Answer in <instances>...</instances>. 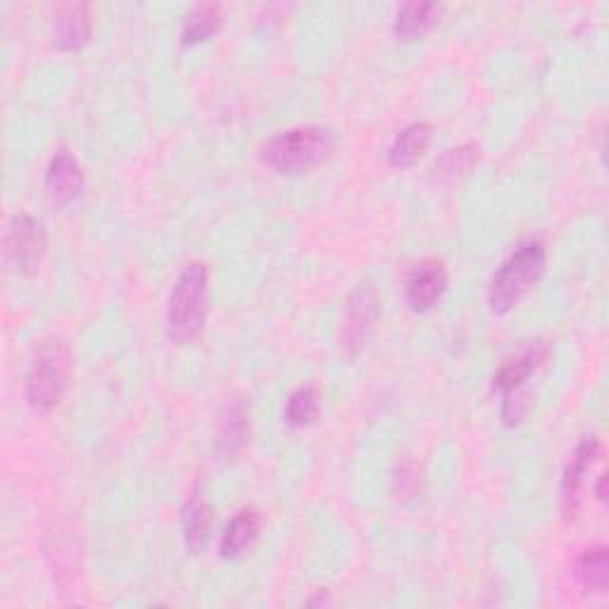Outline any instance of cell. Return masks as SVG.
Here are the masks:
<instances>
[{"mask_svg": "<svg viewBox=\"0 0 609 609\" xmlns=\"http://www.w3.org/2000/svg\"><path fill=\"white\" fill-rule=\"evenodd\" d=\"M319 417V393L315 386H301L288 398L286 421L291 427H309Z\"/></svg>", "mask_w": 609, "mask_h": 609, "instance_id": "19", "label": "cell"}, {"mask_svg": "<svg viewBox=\"0 0 609 609\" xmlns=\"http://www.w3.org/2000/svg\"><path fill=\"white\" fill-rule=\"evenodd\" d=\"M260 524H262V519L255 510H241L224 531L222 543H220V555L224 559L241 557L250 548V545L255 543V538L260 534Z\"/></svg>", "mask_w": 609, "mask_h": 609, "instance_id": "14", "label": "cell"}, {"mask_svg": "<svg viewBox=\"0 0 609 609\" xmlns=\"http://www.w3.org/2000/svg\"><path fill=\"white\" fill-rule=\"evenodd\" d=\"M443 8L439 3H405L396 14V36L402 41H414L439 22Z\"/></svg>", "mask_w": 609, "mask_h": 609, "instance_id": "15", "label": "cell"}, {"mask_svg": "<svg viewBox=\"0 0 609 609\" xmlns=\"http://www.w3.org/2000/svg\"><path fill=\"white\" fill-rule=\"evenodd\" d=\"M45 245H49V239H45V229L39 220L29 214H18L12 217L8 231H6V260L14 272L27 274L34 267H39V262L43 260Z\"/></svg>", "mask_w": 609, "mask_h": 609, "instance_id": "5", "label": "cell"}, {"mask_svg": "<svg viewBox=\"0 0 609 609\" xmlns=\"http://www.w3.org/2000/svg\"><path fill=\"white\" fill-rule=\"evenodd\" d=\"M545 355H548V346H545L543 340H531L528 346H524L517 355L507 357L503 367H500L493 377V386L497 390H503V393L522 388L528 381L531 374L540 367Z\"/></svg>", "mask_w": 609, "mask_h": 609, "instance_id": "10", "label": "cell"}, {"mask_svg": "<svg viewBox=\"0 0 609 609\" xmlns=\"http://www.w3.org/2000/svg\"><path fill=\"white\" fill-rule=\"evenodd\" d=\"M210 531H212L210 505L202 500L198 491H193L191 500L183 507V536H186V545H189V550L193 555H198L202 548H206Z\"/></svg>", "mask_w": 609, "mask_h": 609, "instance_id": "17", "label": "cell"}, {"mask_svg": "<svg viewBox=\"0 0 609 609\" xmlns=\"http://www.w3.org/2000/svg\"><path fill=\"white\" fill-rule=\"evenodd\" d=\"M336 148V136L332 129L324 127H295L274 136L267 146L262 148V162L279 175H303V171L315 169Z\"/></svg>", "mask_w": 609, "mask_h": 609, "instance_id": "1", "label": "cell"}, {"mask_svg": "<svg viewBox=\"0 0 609 609\" xmlns=\"http://www.w3.org/2000/svg\"><path fill=\"white\" fill-rule=\"evenodd\" d=\"M379 319V295L371 284L357 286L350 295L346 307V319H343V348L350 355L360 353L377 326Z\"/></svg>", "mask_w": 609, "mask_h": 609, "instance_id": "6", "label": "cell"}, {"mask_svg": "<svg viewBox=\"0 0 609 609\" xmlns=\"http://www.w3.org/2000/svg\"><path fill=\"white\" fill-rule=\"evenodd\" d=\"M72 371V355L65 340H45L27 374V402L31 410L51 412L65 396Z\"/></svg>", "mask_w": 609, "mask_h": 609, "instance_id": "4", "label": "cell"}, {"mask_svg": "<svg viewBox=\"0 0 609 609\" xmlns=\"http://www.w3.org/2000/svg\"><path fill=\"white\" fill-rule=\"evenodd\" d=\"M431 134L433 129L427 122H414L410 127H405L388 148L390 165L398 169H408L417 165L431 144Z\"/></svg>", "mask_w": 609, "mask_h": 609, "instance_id": "13", "label": "cell"}, {"mask_svg": "<svg viewBox=\"0 0 609 609\" xmlns=\"http://www.w3.org/2000/svg\"><path fill=\"white\" fill-rule=\"evenodd\" d=\"M222 27V8L220 6H198L189 12V18L183 20L181 39L183 45L208 41L214 36Z\"/></svg>", "mask_w": 609, "mask_h": 609, "instance_id": "18", "label": "cell"}, {"mask_svg": "<svg viewBox=\"0 0 609 609\" xmlns=\"http://www.w3.org/2000/svg\"><path fill=\"white\" fill-rule=\"evenodd\" d=\"M545 270V245L526 241L500 264L489 288V305L495 315H505L538 284Z\"/></svg>", "mask_w": 609, "mask_h": 609, "instance_id": "3", "label": "cell"}, {"mask_svg": "<svg viewBox=\"0 0 609 609\" xmlns=\"http://www.w3.org/2000/svg\"><path fill=\"white\" fill-rule=\"evenodd\" d=\"M91 36V18L86 3L60 6L55 12V43L62 51H76Z\"/></svg>", "mask_w": 609, "mask_h": 609, "instance_id": "12", "label": "cell"}, {"mask_svg": "<svg viewBox=\"0 0 609 609\" xmlns=\"http://www.w3.org/2000/svg\"><path fill=\"white\" fill-rule=\"evenodd\" d=\"M522 388L517 390H510V393H505V405H503V419L507 421V424H517V421L524 419L526 414V408H528V400L524 393H519Z\"/></svg>", "mask_w": 609, "mask_h": 609, "instance_id": "21", "label": "cell"}, {"mask_svg": "<svg viewBox=\"0 0 609 609\" xmlns=\"http://www.w3.org/2000/svg\"><path fill=\"white\" fill-rule=\"evenodd\" d=\"M45 191L57 206H67L84 191V171L70 150H60L45 171Z\"/></svg>", "mask_w": 609, "mask_h": 609, "instance_id": "8", "label": "cell"}, {"mask_svg": "<svg viewBox=\"0 0 609 609\" xmlns=\"http://www.w3.org/2000/svg\"><path fill=\"white\" fill-rule=\"evenodd\" d=\"M250 435V421L248 410L243 400H231L217 421V433H214V445L217 452L224 458H233L237 452L243 450Z\"/></svg>", "mask_w": 609, "mask_h": 609, "instance_id": "11", "label": "cell"}, {"mask_svg": "<svg viewBox=\"0 0 609 609\" xmlns=\"http://www.w3.org/2000/svg\"><path fill=\"white\" fill-rule=\"evenodd\" d=\"M476 160H479V146L474 144L462 146L445 155V158L439 162V171L441 175H462V171L470 169Z\"/></svg>", "mask_w": 609, "mask_h": 609, "instance_id": "20", "label": "cell"}, {"mask_svg": "<svg viewBox=\"0 0 609 609\" xmlns=\"http://www.w3.org/2000/svg\"><path fill=\"white\" fill-rule=\"evenodd\" d=\"M445 288H448V272L443 267V262L427 260L417 264V270L408 281V303L417 312H427L441 301Z\"/></svg>", "mask_w": 609, "mask_h": 609, "instance_id": "9", "label": "cell"}, {"mask_svg": "<svg viewBox=\"0 0 609 609\" xmlns=\"http://www.w3.org/2000/svg\"><path fill=\"white\" fill-rule=\"evenodd\" d=\"M574 579L586 592H605L609 581V555L605 545L584 550L574 565Z\"/></svg>", "mask_w": 609, "mask_h": 609, "instance_id": "16", "label": "cell"}, {"mask_svg": "<svg viewBox=\"0 0 609 609\" xmlns=\"http://www.w3.org/2000/svg\"><path fill=\"white\" fill-rule=\"evenodd\" d=\"M600 458V441L596 435H586V439L576 445L574 455L565 470V479H561V507H565L567 517H574L581 503V489L586 474L590 466Z\"/></svg>", "mask_w": 609, "mask_h": 609, "instance_id": "7", "label": "cell"}, {"mask_svg": "<svg viewBox=\"0 0 609 609\" xmlns=\"http://www.w3.org/2000/svg\"><path fill=\"white\" fill-rule=\"evenodd\" d=\"M208 267L202 262L186 264L167 305V329L177 343L196 340L208 315Z\"/></svg>", "mask_w": 609, "mask_h": 609, "instance_id": "2", "label": "cell"}]
</instances>
